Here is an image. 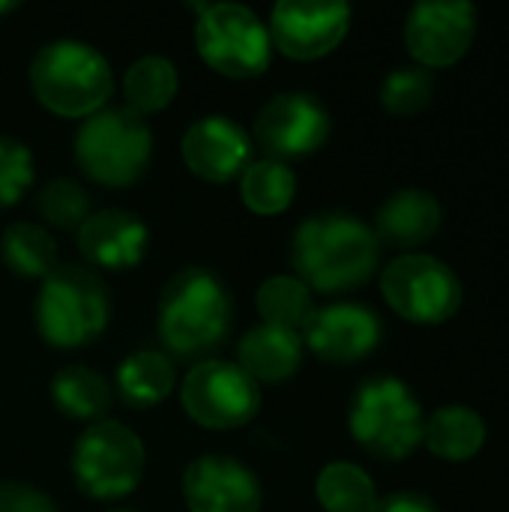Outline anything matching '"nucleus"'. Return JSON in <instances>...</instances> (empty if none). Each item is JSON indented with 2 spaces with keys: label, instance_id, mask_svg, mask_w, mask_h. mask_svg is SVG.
<instances>
[{
  "label": "nucleus",
  "instance_id": "1",
  "mask_svg": "<svg viewBox=\"0 0 509 512\" xmlns=\"http://www.w3.org/2000/svg\"><path fill=\"white\" fill-rule=\"evenodd\" d=\"M231 324L234 303L216 273L204 267H186L168 279L159 297V342L165 357L204 363L225 345Z\"/></svg>",
  "mask_w": 509,
  "mask_h": 512
},
{
  "label": "nucleus",
  "instance_id": "2",
  "mask_svg": "<svg viewBox=\"0 0 509 512\" xmlns=\"http://www.w3.org/2000/svg\"><path fill=\"white\" fill-rule=\"evenodd\" d=\"M375 231L348 213H321L294 231L291 261L297 279L312 291L336 294L363 285L378 264Z\"/></svg>",
  "mask_w": 509,
  "mask_h": 512
},
{
  "label": "nucleus",
  "instance_id": "3",
  "mask_svg": "<svg viewBox=\"0 0 509 512\" xmlns=\"http://www.w3.org/2000/svg\"><path fill=\"white\" fill-rule=\"evenodd\" d=\"M30 87L51 114L87 120L111 99L114 72L93 45L78 39H57L33 54Z\"/></svg>",
  "mask_w": 509,
  "mask_h": 512
},
{
  "label": "nucleus",
  "instance_id": "4",
  "mask_svg": "<svg viewBox=\"0 0 509 512\" xmlns=\"http://www.w3.org/2000/svg\"><path fill=\"white\" fill-rule=\"evenodd\" d=\"M111 318L105 282L78 264L54 267L36 297L39 336L54 348H81L93 342Z\"/></svg>",
  "mask_w": 509,
  "mask_h": 512
},
{
  "label": "nucleus",
  "instance_id": "5",
  "mask_svg": "<svg viewBox=\"0 0 509 512\" xmlns=\"http://www.w3.org/2000/svg\"><path fill=\"white\" fill-rule=\"evenodd\" d=\"M153 132L132 108H102L75 132V159L99 186H132L150 165Z\"/></svg>",
  "mask_w": 509,
  "mask_h": 512
},
{
  "label": "nucleus",
  "instance_id": "6",
  "mask_svg": "<svg viewBox=\"0 0 509 512\" xmlns=\"http://www.w3.org/2000/svg\"><path fill=\"white\" fill-rule=\"evenodd\" d=\"M351 435L378 459H405L423 441V411L399 378H369L351 399Z\"/></svg>",
  "mask_w": 509,
  "mask_h": 512
},
{
  "label": "nucleus",
  "instance_id": "7",
  "mask_svg": "<svg viewBox=\"0 0 509 512\" xmlns=\"http://www.w3.org/2000/svg\"><path fill=\"white\" fill-rule=\"evenodd\" d=\"M144 444L141 438L117 423H93L72 447L75 486L93 501H120L132 495L144 477Z\"/></svg>",
  "mask_w": 509,
  "mask_h": 512
},
{
  "label": "nucleus",
  "instance_id": "8",
  "mask_svg": "<svg viewBox=\"0 0 509 512\" xmlns=\"http://www.w3.org/2000/svg\"><path fill=\"white\" fill-rule=\"evenodd\" d=\"M195 45L210 69L228 78H258L273 57L267 24L240 3L198 6Z\"/></svg>",
  "mask_w": 509,
  "mask_h": 512
},
{
  "label": "nucleus",
  "instance_id": "9",
  "mask_svg": "<svg viewBox=\"0 0 509 512\" xmlns=\"http://www.w3.org/2000/svg\"><path fill=\"white\" fill-rule=\"evenodd\" d=\"M381 294L393 312L417 324H441L462 306V282L432 255H402L381 273Z\"/></svg>",
  "mask_w": 509,
  "mask_h": 512
},
{
  "label": "nucleus",
  "instance_id": "10",
  "mask_svg": "<svg viewBox=\"0 0 509 512\" xmlns=\"http://www.w3.org/2000/svg\"><path fill=\"white\" fill-rule=\"evenodd\" d=\"M186 414L204 429H240L261 408V387L225 360L195 363L180 387Z\"/></svg>",
  "mask_w": 509,
  "mask_h": 512
},
{
  "label": "nucleus",
  "instance_id": "11",
  "mask_svg": "<svg viewBox=\"0 0 509 512\" xmlns=\"http://www.w3.org/2000/svg\"><path fill=\"white\" fill-rule=\"evenodd\" d=\"M252 138L267 159H300L324 147L330 138V114L309 93H279L258 111Z\"/></svg>",
  "mask_w": 509,
  "mask_h": 512
},
{
  "label": "nucleus",
  "instance_id": "12",
  "mask_svg": "<svg viewBox=\"0 0 509 512\" xmlns=\"http://www.w3.org/2000/svg\"><path fill=\"white\" fill-rule=\"evenodd\" d=\"M348 3H315V0H282L270 15V39L285 57L318 60L330 54L348 33Z\"/></svg>",
  "mask_w": 509,
  "mask_h": 512
},
{
  "label": "nucleus",
  "instance_id": "13",
  "mask_svg": "<svg viewBox=\"0 0 509 512\" xmlns=\"http://www.w3.org/2000/svg\"><path fill=\"white\" fill-rule=\"evenodd\" d=\"M477 9L468 0H423L408 12L405 42L423 66H450L474 42Z\"/></svg>",
  "mask_w": 509,
  "mask_h": 512
},
{
  "label": "nucleus",
  "instance_id": "14",
  "mask_svg": "<svg viewBox=\"0 0 509 512\" xmlns=\"http://www.w3.org/2000/svg\"><path fill=\"white\" fill-rule=\"evenodd\" d=\"M183 498L189 512H261V483L237 459L201 456L183 474Z\"/></svg>",
  "mask_w": 509,
  "mask_h": 512
},
{
  "label": "nucleus",
  "instance_id": "15",
  "mask_svg": "<svg viewBox=\"0 0 509 512\" xmlns=\"http://www.w3.org/2000/svg\"><path fill=\"white\" fill-rule=\"evenodd\" d=\"M180 150L192 174L210 183H225L249 168L252 135L237 120L225 114H210L186 129Z\"/></svg>",
  "mask_w": 509,
  "mask_h": 512
},
{
  "label": "nucleus",
  "instance_id": "16",
  "mask_svg": "<svg viewBox=\"0 0 509 512\" xmlns=\"http://www.w3.org/2000/svg\"><path fill=\"white\" fill-rule=\"evenodd\" d=\"M381 342V321L369 306L336 303L315 309L303 327V345L327 363H357Z\"/></svg>",
  "mask_w": 509,
  "mask_h": 512
},
{
  "label": "nucleus",
  "instance_id": "17",
  "mask_svg": "<svg viewBox=\"0 0 509 512\" xmlns=\"http://www.w3.org/2000/svg\"><path fill=\"white\" fill-rule=\"evenodd\" d=\"M150 243L147 225L120 207L90 213L78 228V249L84 261L102 270H129L141 264Z\"/></svg>",
  "mask_w": 509,
  "mask_h": 512
},
{
  "label": "nucleus",
  "instance_id": "18",
  "mask_svg": "<svg viewBox=\"0 0 509 512\" xmlns=\"http://www.w3.org/2000/svg\"><path fill=\"white\" fill-rule=\"evenodd\" d=\"M237 366L261 387L279 384L300 369L303 360V336L297 330L258 324L237 345Z\"/></svg>",
  "mask_w": 509,
  "mask_h": 512
},
{
  "label": "nucleus",
  "instance_id": "19",
  "mask_svg": "<svg viewBox=\"0 0 509 512\" xmlns=\"http://www.w3.org/2000/svg\"><path fill=\"white\" fill-rule=\"evenodd\" d=\"M441 228V204L426 189H399L393 192L378 216H375V237L378 243H390L399 249H411L426 243Z\"/></svg>",
  "mask_w": 509,
  "mask_h": 512
},
{
  "label": "nucleus",
  "instance_id": "20",
  "mask_svg": "<svg viewBox=\"0 0 509 512\" xmlns=\"http://www.w3.org/2000/svg\"><path fill=\"white\" fill-rule=\"evenodd\" d=\"M423 441L438 459L465 462L480 453L486 441V423L468 405H444L423 423Z\"/></svg>",
  "mask_w": 509,
  "mask_h": 512
},
{
  "label": "nucleus",
  "instance_id": "21",
  "mask_svg": "<svg viewBox=\"0 0 509 512\" xmlns=\"http://www.w3.org/2000/svg\"><path fill=\"white\" fill-rule=\"evenodd\" d=\"M174 381L177 372L171 357L162 351H135L117 369V396L135 411L153 408L171 396Z\"/></svg>",
  "mask_w": 509,
  "mask_h": 512
},
{
  "label": "nucleus",
  "instance_id": "22",
  "mask_svg": "<svg viewBox=\"0 0 509 512\" xmlns=\"http://www.w3.org/2000/svg\"><path fill=\"white\" fill-rule=\"evenodd\" d=\"M51 399L60 414L90 423H102L114 405L111 384L87 366L60 369L51 381Z\"/></svg>",
  "mask_w": 509,
  "mask_h": 512
},
{
  "label": "nucleus",
  "instance_id": "23",
  "mask_svg": "<svg viewBox=\"0 0 509 512\" xmlns=\"http://www.w3.org/2000/svg\"><path fill=\"white\" fill-rule=\"evenodd\" d=\"M123 96H126V108H132L141 117L162 111L177 96L174 63L168 57H159V54L135 60L123 78Z\"/></svg>",
  "mask_w": 509,
  "mask_h": 512
},
{
  "label": "nucleus",
  "instance_id": "24",
  "mask_svg": "<svg viewBox=\"0 0 509 512\" xmlns=\"http://www.w3.org/2000/svg\"><path fill=\"white\" fill-rule=\"evenodd\" d=\"M297 192V177L285 162L258 159L240 177V198L258 216H276L291 207Z\"/></svg>",
  "mask_w": 509,
  "mask_h": 512
},
{
  "label": "nucleus",
  "instance_id": "25",
  "mask_svg": "<svg viewBox=\"0 0 509 512\" xmlns=\"http://www.w3.org/2000/svg\"><path fill=\"white\" fill-rule=\"evenodd\" d=\"M315 495L327 512H372L378 492L372 477L351 462H333L318 474Z\"/></svg>",
  "mask_w": 509,
  "mask_h": 512
},
{
  "label": "nucleus",
  "instance_id": "26",
  "mask_svg": "<svg viewBox=\"0 0 509 512\" xmlns=\"http://www.w3.org/2000/svg\"><path fill=\"white\" fill-rule=\"evenodd\" d=\"M0 258L18 276H48L57 264L51 234L33 222H12L0 237Z\"/></svg>",
  "mask_w": 509,
  "mask_h": 512
},
{
  "label": "nucleus",
  "instance_id": "27",
  "mask_svg": "<svg viewBox=\"0 0 509 512\" xmlns=\"http://www.w3.org/2000/svg\"><path fill=\"white\" fill-rule=\"evenodd\" d=\"M258 312L264 324L285 327V330H303L312 318V291L297 276H273L258 288Z\"/></svg>",
  "mask_w": 509,
  "mask_h": 512
},
{
  "label": "nucleus",
  "instance_id": "28",
  "mask_svg": "<svg viewBox=\"0 0 509 512\" xmlns=\"http://www.w3.org/2000/svg\"><path fill=\"white\" fill-rule=\"evenodd\" d=\"M432 96H435V78L423 66L393 69L381 84V105L399 117H411L423 111L432 102Z\"/></svg>",
  "mask_w": 509,
  "mask_h": 512
},
{
  "label": "nucleus",
  "instance_id": "29",
  "mask_svg": "<svg viewBox=\"0 0 509 512\" xmlns=\"http://www.w3.org/2000/svg\"><path fill=\"white\" fill-rule=\"evenodd\" d=\"M36 204H39L42 219L63 231H78L84 219L90 216V195L75 180H66V177L45 183Z\"/></svg>",
  "mask_w": 509,
  "mask_h": 512
},
{
  "label": "nucleus",
  "instance_id": "30",
  "mask_svg": "<svg viewBox=\"0 0 509 512\" xmlns=\"http://www.w3.org/2000/svg\"><path fill=\"white\" fill-rule=\"evenodd\" d=\"M33 183V156L30 150L15 141L0 135V207H12L21 201V195Z\"/></svg>",
  "mask_w": 509,
  "mask_h": 512
},
{
  "label": "nucleus",
  "instance_id": "31",
  "mask_svg": "<svg viewBox=\"0 0 509 512\" xmlns=\"http://www.w3.org/2000/svg\"><path fill=\"white\" fill-rule=\"evenodd\" d=\"M0 512H60L48 495L24 483H0Z\"/></svg>",
  "mask_w": 509,
  "mask_h": 512
},
{
  "label": "nucleus",
  "instance_id": "32",
  "mask_svg": "<svg viewBox=\"0 0 509 512\" xmlns=\"http://www.w3.org/2000/svg\"><path fill=\"white\" fill-rule=\"evenodd\" d=\"M372 512H438L426 495L417 492H393L387 498H378Z\"/></svg>",
  "mask_w": 509,
  "mask_h": 512
},
{
  "label": "nucleus",
  "instance_id": "33",
  "mask_svg": "<svg viewBox=\"0 0 509 512\" xmlns=\"http://www.w3.org/2000/svg\"><path fill=\"white\" fill-rule=\"evenodd\" d=\"M9 9H15V3H12V0H0V15L9 12Z\"/></svg>",
  "mask_w": 509,
  "mask_h": 512
}]
</instances>
